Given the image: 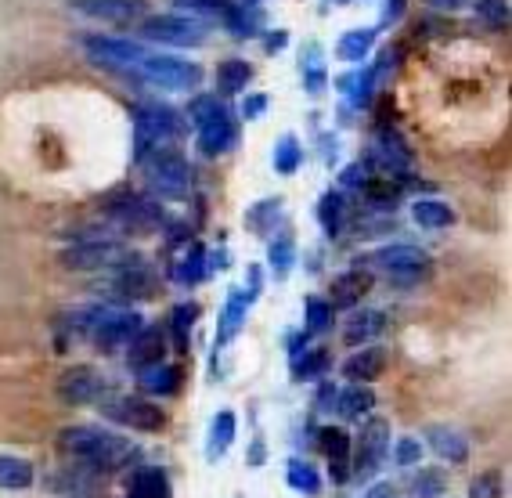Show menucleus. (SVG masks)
Here are the masks:
<instances>
[{"mask_svg":"<svg viewBox=\"0 0 512 498\" xmlns=\"http://www.w3.org/2000/svg\"><path fill=\"white\" fill-rule=\"evenodd\" d=\"M202 275H206V249L195 242V246H188V253L174 264V278L184 282V286H195Z\"/></svg>","mask_w":512,"mask_h":498,"instance_id":"obj_32","label":"nucleus"},{"mask_svg":"<svg viewBox=\"0 0 512 498\" xmlns=\"http://www.w3.org/2000/svg\"><path fill=\"white\" fill-rule=\"evenodd\" d=\"M430 444H433V452H437L444 462H466L469 459L466 434L448 430V426H433V430H430Z\"/></svg>","mask_w":512,"mask_h":498,"instance_id":"obj_24","label":"nucleus"},{"mask_svg":"<svg viewBox=\"0 0 512 498\" xmlns=\"http://www.w3.org/2000/svg\"><path fill=\"white\" fill-rule=\"evenodd\" d=\"M444 491H448V477H444V470H419L412 480V488H408V495L412 498H444Z\"/></svg>","mask_w":512,"mask_h":498,"instance_id":"obj_34","label":"nucleus"},{"mask_svg":"<svg viewBox=\"0 0 512 498\" xmlns=\"http://www.w3.org/2000/svg\"><path fill=\"white\" fill-rule=\"evenodd\" d=\"M141 376H138V383H141V390L145 394H152V397H170V394H177V387H181V369L177 365H148V369H138Z\"/></svg>","mask_w":512,"mask_h":498,"instance_id":"obj_22","label":"nucleus"},{"mask_svg":"<svg viewBox=\"0 0 512 498\" xmlns=\"http://www.w3.org/2000/svg\"><path fill=\"white\" fill-rule=\"evenodd\" d=\"M285 480H289V488L303 491V495H318V491H321V477H318V470H314L311 462H289V473H285Z\"/></svg>","mask_w":512,"mask_h":498,"instance_id":"obj_39","label":"nucleus"},{"mask_svg":"<svg viewBox=\"0 0 512 498\" xmlns=\"http://www.w3.org/2000/svg\"><path fill=\"white\" fill-rule=\"evenodd\" d=\"M33 488V466L19 455H0V491Z\"/></svg>","mask_w":512,"mask_h":498,"instance_id":"obj_27","label":"nucleus"},{"mask_svg":"<svg viewBox=\"0 0 512 498\" xmlns=\"http://www.w3.org/2000/svg\"><path fill=\"white\" fill-rule=\"evenodd\" d=\"M224 112V105L213 98V94H195L192 102H188V120L195 123V127H202V123H210L213 116H220Z\"/></svg>","mask_w":512,"mask_h":498,"instance_id":"obj_44","label":"nucleus"},{"mask_svg":"<svg viewBox=\"0 0 512 498\" xmlns=\"http://www.w3.org/2000/svg\"><path fill=\"white\" fill-rule=\"evenodd\" d=\"M368 264L401 289H412L430 278V253L412 246V242H394V246L375 249L372 257H368Z\"/></svg>","mask_w":512,"mask_h":498,"instance_id":"obj_4","label":"nucleus"},{"mask_svg":"<svg viewBox=\"0 0 512 498\" xmlns=\"http://www.w3.org/2000/svg\"><path fill=\"white\" fill-rule=\"evenodd\" d=\"M336 408L343 419H361L375 408V394L368 390V383H350L347 390L336 394Z\"/></svg>","mask_w":512,"mask_h":498,"instance_id":"obj_25","label":"nucleus"},{"mask_svg":"<svg viewBox=\"0 0 512 498\" xmlns=\"http://www.w3.org/2000/svg\"><path fill=\"white\" fill-rule=\"evenodd\" d=\"M231 441H235V415L220 412L217 419H213V430H210V459L224 455V448H228Z\"/></svg>","mask_w":512,"mask_h":498,"instance_id":"obj_41","label":"nucleus"},{"mask_svg":"<svg viewBox=\"0 0 512 498\" xmlns=\"http://www.w3.org/2000/svg\"><path fill=\"white\" fill-rule=\"evenodd\" d=\"M278 221H282V199H264L260 206L249 210V228H253L256 235H267Z\"/></svg>","mask_w":512,"mask_h":498,"instance_id":"obj_38","label":"nucleus"},{"mask_svg":"<svg viewBox=\"0 0 512 498\" xmlns=\"http://www.w3.org/2000/svg\"><path fill=\"white\" fill-rule=\"evenodd\" d=\"M145 40H156V44H166V47H202L206 44V26L188 15H145L138 22Z\"/></svg>","mask_w":512,"mask_h":498,"instance_id":"obj_9","label":"nucleus"},{"mask_svg":"<svg viewBox=\"0 0 512 498\" xmlns=\"http://www.w3.org/2000/svg\"><path fill=\"white\" fill-rule=\"evenodd\" d=\"M83 55L91 58L98 69H109V73L123 76L130 80L134 69L141 65V58L148 55V47L138 44V40H127V37H101V33H87L80 37Z\"/></svg>","mask_w":512,"mask_h":498,"instance_id":"obj_6","label":"nucleus"},{"mask_svg":"<svg viewBox=\"0 0 512 498\" xmlns=\"http://www.w3.org/2000/svg\"><path fill=\"white\" fill-rule=\"evenodd\" d=\"M62 448L76 459L91 462L94 470H119V466H127L138 448L127 441V437L109 434V430H98V426H69L62 430Z\"/></svg>","mask_w":512,"mask_h":498,"instance_id":"obj_1","label":"nucleus"},{"mask_svg":"<svg viewBox=\"0 0 512 498\" xmlns=\"http://www.w3.org/2000/svg\"><path fill=\"white\" fill-rule=\"evenodd\" d=\"M235 141H238V127H235V120H231V112H220V116H213L210 123L199 127L202 156H224V152L235 148Z\"/></svg>","mask_w":512,"mask_h":498,"instance_id":"obj_17","label":"nucleus"},{"mask_svg":"<svg viewBox=\"0 0 512 498\" xmlns=\"http://www.w3.org/2000/svg\"><path fill=\"white\" fill-rule=\"evenodd\" d=\"M365 498H397V488H394V484H375Z\"/></svg>","mask_w":512,"mask_h":498,"instance_id":"obj_51","label":"nucleus"},{"mask_svg":"<svg viewBox=\"0 0 512 498\" xmlns=\"http://www.w3.org/2000/svg\"><path fill=\"white\" fill-rule=\"evenodd\" d=\"M386 448H390V423L386 419H368L357 434V462H354V477L368 480L379 462L386 459Z\"/></svg>","mask_w":512,"mask_h":498,"instance_id":"obj_12","label":"nucleus"},{"mask_svg":"<svg viewBox=\"0 0 512 498\" xmlns=\"http://www.w3.org/2000/svg\"><path fill=\"white\" fill-rule=\"evenodd\" d=\"M368 289H372V275L354 268V271H347V275H339L336 282H332L329 304L332 307H354Z\"/></svg>","mask_w":512,"mask_h":498,"instance_id":"obj_21","label":"nucleus"},{"mask_svg":"<svg viewBox=\"0 0 512 498\" xmlns=\"http://www.w3.org/2000/svg\"><path fill=\"white\" fill-rule=\"evenodd\" d=\"M383 329H386L383 311H357V314H350L347 325H343V343H347V347H365V343H372Z\"/></svg>","mask_w":512,"mask_h":498,"instance_id":"obj_20","label":"nucleus"},{"mask_svg":"<svg viewBox=\"0 0 512 498\" xmlns=\"http://www.w3.org/2000/svg\"><path fill=\"white\" fill-rule=\"evenodd\" d=\"M105 415H109L112 423L141 430V434L163 430V423H166V412L156 401H148V397H112L109 405H105Z\"/></svg>","mask_w":512,"mask_h":498,"instance_id":"obj_11","label":"nucleus"},{"mask_svg":"<svg viewBox=\"0 0 512 498\" xmlns=\"http://www.w3.org/2000/svg\"><path fill=\"white\" fill-rule=\"evenodd\" d=\"M231 0H174V8H181L184 15H224Z\"/></svg>","mask_w":512,"mask_h":498,"instance_id":"obj_46","label":"nucleus"},{"mask_svg":"<svg viewBox=\"0 0 512 498\" xmlns=\"http://www.w3.org/2000/svg\"><path fill=\"white\" fill-rule=\"evenodd\" d=\"M329 325H332V304L311 296V300H307V332L318 336V332H329Z\"/></svg>","mask_w":512,"mask_h":498,"instance_id":"obj_45","label":"nucleus"},{"mask_svg":"<svg viewBox=\"0 0 512 498\" xmlns=\"http://www.w3.org/2000/svg\"><path fill=\"white\" fill-rule=\"evenodd\" d=\"M375 152L383 159V170H394L397 177H408V170H412V148L404 145V138L397 130H379L375 134Z\"/></svg>","mask_w":512,"mask_h":498,"instance_id":"obj_18","label":"nucleus"},{"mask_svg":"<svg viewBox=\"0 0 512 498\" xmlns=\"http://www.w3.org/2000/svg\"><path fill=\"white\" fill-rule=\"evenodd\" d=\"M271 268H275V275H285V271L293 268V239L271 242Z\"/></svg>","mask_w":512,"mask_h":498,"instance_id":"obj_47","label":"nucleus"},{"mask_svg":"<svg viewBox=\"0 0 512 498\" xmlns=\"http://www.w3.org/2000/svg\"><path fill=\"white\" fill-rule=\"evenodd\" d=\"M166 354V340L159 329H141L134 340L127 343V361L134 369H148V365H159Z\"/></svg>","mask_w":512,"mask_h":498,"instance_id":"obj_19","label":"nucleus"},{"mask_svg":"<svg viewBox=\"0 0 512 498\" xmlns=\"http://www.w3.org/2000/svg\"><path fill=\"white\" fill-rule=\"evenodd\" d=\"M466 498H505V477L498 470H487L480 477H473Z\"/></svg>","mask_w":512,"mask_h":498,"instance_id":"obj_43","label":"nucleus"},{"mask_svg":"<svg viewBox=\"0 0 512 498\" xmlns=\"http://www.w3.org/2000/svg\"><path fill=\"white\" fill-rule=\"evenodd\" d=\"M224 26H228L231 37H253L256 29L264 26V19H260V11H256L253 4H228Z\"/></svg>","mask_w":512,"mask_h":498,"instance_id":"obj_28","label":"nucleus"},{"mask_svg":"<svg viewBox=\"0 0 512 498\" xmlns=\"http://www.w3.org/2000/svg\"><path fill=\"white\" fill-rule=\"evenodd\" d=\"M476 19L487 29L509 26V0H476Z\"/></svg>","mask_w":512,"mask_h":498,"instance_id":"obj_42","label":"nucleus"},{"mask_svg":"<svg viewBox=\"0 0 512 498\" xmlns=\"http://www.w3.org/2000/svg\"><path fill=\"white\" fill-rule=\"evenodd\" d=\"M343 210H347V203L339 199L336 192H325L318 203V221L321 228L329 231V235H339V228H343Z\"/></svg>","mask_w":512,"mask_h":498,"instance_id":"obj_37","label":"nucleus"},{"mask_svg":"<svg viewBox=\"0 0 512 498\" xmlns=\"http://www.w3.org/2000/svg\"><path fill=\"white\" fill-rule=\"evenodd\" d=\"M332 358L325 347H311V351H300V358L293 361V379L296 383H311V379H321L329 372Z\"/></svg>","mask_w":512,"mask_h":498,"instance_id":"obj_29","label":"nucleus"},{"mask_svg":"<svg viewBox=\"0 0 512 498\" xmlns=\"http://www.w3.org/2000/svg\"><path fill=\"white\" fill-rule=\"evenodd\" d=\"M69 8L83 19L109 26H138L145 19V0H69Z\"/></svg>","mask_w":512,"mask_h":498,"instance_id":"obj_13","label":"nucleus"},{"mask_svg":"<svg viewBox=\"0 0 512 498\" xmlns=\"http://www.w3.org/2000/svg\"><path fill=\"white\" fill-rule=\"evenodd\" d=\"M249 80H253V65L242 58H228L217 65V87L224 94H238L242 87H249Z\"/></svg>","mask_w":512,"mask_h":498,"instance_id":"obj_30","label":"nucleus"},{"mask_svg":"<svg viewBox=\"0 0 512 498\" xmlns=\"http://www.w3.org/2000/svg\"><path fill=\"white\" fill-rule=\"evenodd\" d=\"M321 452L329 455V462H347L350 459V434L339 430V426H325L318 437Z\"/></svg>","mask_w":512,"mask_h":498,"instance_id":"obj_36","label":"nucleus"},{"mask_svg":"<svg viewBox=\"0 0 512 498\" xmlns=\"http://www.w3.org/2000/svg\"><path fill=\"white\" fill-rule=\"evenodd\" d=\"M141 166H145L148 188L156 195H163V199H184L188 188H192V166H188V159H184L174 145L148 152V156L141 159Z\"/></svg>","mask_w":512,"mask_h":498,"instance_id":"obj_5","label":"nucleus"},{"mask_svg":"<svg viewBox=\"0 0 512 498\" xmlns=\"http://www.w3.org/2000/svg\"><path fill=\"white\" fill-rule=\"evenodd\" d=\"M184 138V116L166 102H141L134 109V141L138 159H145L156 148H170Z\"/></svg>","mask_w":512,"mask_h":498,"instance_id":"obj_2","label":"nucleus"},{"mask_svg":"<svg viewBox=\"0 0 512 498\" xmlns=\"http://www.w3.org/2000/svg\"><path fill=\"white\" fill-rule=\"evenodd\" d=\"M372 44H375V29H350V33H343L336 44V58L339 62H365L368 55H372Z\"/></svg>","mask_w":512,"mask_h":498,"instance_id":"obj_26","label":"nucleus"},{"mask_svg":"<svg viewBox=\"0 0 512 498\" xmlns=\"http://www.w3.org/2000/svg\"><path fill=\"white\" fill-rule=\"evenodd\" d=\"M412 221L426 231H444L455 224V210H451V203H444V199H415Z\"/></svg>","mask_w":512,"mask_h":498,"instance_id":"obj_23","label":"nucleus"},{"mask_svg":"<svg viewBox=\"0 0 512 498\" xmlns=\"http://www.w3.org/2000/svg\"><path fill=\"white\" fill-rule=\"evenodd\" d=\"M336 4H347V0H336Z\"/></svg>","mask_w":512,"mask_h":498,"instance_id":"obj_54","label":"nucleus"},{"mask_svg":"<svg viewBox=\"0 0 512 498\" xmlns=\"http://www.w3.org/2000/svg\"><path fill=\"white\" fill-rule=\"evenodd\" d=\"M249 300L253 296H242V293H231L228 304H224V314H220V343H228L242 325H246V311H249Z\"/></svg>","mask_w":512,"mask_h":498,"instance_id":"obj_31","label":"nucleus"},{"mask_svg":"<svg viewBox=\"0 0 512 498\" xmlns=\"http://www.w3.org/2000/svg\"><path fill=\"white\" fill-rule=\"evenodd\" d=\"M368 181H372V174H368L365 163H350L347 170H343V185L347 188H365Z\"/></svg>","mask_w":512,"mask_h":498,"instance_id":"obj_49","label":"nucleus"},{"mask_svg":"<svg viewBox=\"0 0 512 498\" xmlns=\"http://www.w3.org/2000/svg\"><path fill=\"white\" fill-rule=\"evenodd\" d=\"M130 498H170V484H166L163 470H141L134 477V495Z\"/></svg>","mask_w":512,"mask_h":498,"instance_id":"obj_40","label":"nucleus"},{"mask_svg":"<svg viewBox=\"0 0 512 498\" xmlns=\"http://www.w3.org/2000/svg\"><path fill=\"white\" fill-rule=\"evenodd\" d=\"M242 4H256V0H242Z\"/></svg>","mask_w":512,"mask_h":498,"instance_id":"obj_53","label":"nucleus"},{"mask_svg":"<svg viewBox=\"0 0 512 498\" xmlns=\"http://www.w3.org/2000/svg\"><path fill=\"white\" fill-rule=\"evenodd\" d=\"M109 217L123 231H134V235H148L163 224V210H159L152 199H141V195H127V199H116L109 206Z\"/></svg>","mask_w":512,"mask_h":498,"instance_id":"obj_14","label":"nucleus"},{"mask_svg":"<svg viewBox=\"0 0 512 498\" xmlns=\"http://www.w3.org/2000/svg\"><path fill=\"white\" fill-rule=\"evenodd\" d=\"M394 459H397V466H415V462L422 459V444L415 441V437H404V441H397Z\"/></svg>","mask_w":512,"mask_h":498,"instance_id":"obj_48","label":"nucleus"},{"mask_svg":"<svg viewBox=\"0 0 512 498\" xmlns=\"http://www.w3.org/2000/svg\"><path fill=\"white\" fill-rule=\"evenodd\" d=\"M267 105H271L267 94H249L246 102H242V116L246 120H260V112H267Z\"/></svg>","mask_w":512,"mask_h":498,"instance_id":"obj_50","label":"nucleus"},{"mask_svg":"<svg viewBox=\"0 0 512 498\" xmlns=\"http://www.w3.org/2000/svg\"><path fill=\"white\" fill-rule=\"evenodd\" d=\"M199 318V304H177L170 311V325H174V340H177V351H188V336H192V325Z\"/></svg>","mask_w":512,"mask_h":498,"instance_id":"obj_35","label":"nucleus"},{"mask_svg":"<svg viewBox=\"0 0 512 498\" xmlns=\"http://www.w3.org/2000/svg\"><path fill=\"white\" fill-rule=\"evenodd\" d=\"M426 4H433V8H440V11H458V8H466L469 0H426Z\"/></svg>","mask_w":512,"mask_h":498,"instance_id":"obj_52","label":"nucleus"},{"mask_svg":"<svg viewBox=\"0 0 512 498\" xmlns=\"http://www.w3.org/2000/svg\"><path fill=\"white\" fill-rule=\"evenodd\" d=\"M202 80H206V73H202L199 62L174 58V55H156V51H148L138 69H134V76H130V83L156 87V91H195V87H202Z\"/></svg>","mask_w":512,"mask_h":498,"instance_id":"obj_3","label":"nucleus"},{"mask_svg":"<svg viewBox=\"0 0 512 498\" xmlns=\"http://www.w3.org/2000/svg\"><path fill=\"white\" fill-rule=\"evenodd\" d=\"M58 401L62 405H94L101 397L109 394V379L101 369H91V365H73L58 376Z\"/></svg>","mask_w":512,"mask_h":498,"instance_id":"obj_10","label":"nucleus"},{"mask_svg":"<svg viewBox=\"0 0 512 498\" xmlns=\"http://www.w3.org/2000/svg\"><path fill=\"white\" fill-rule=\"evenodd\" d=\"M62 268L65 271H109V268H123L130 260H138L123 242L112 239H87L76 242V246L62 249Z\"/></svg>","mask_w":512,"mask_h":498,"instance_id":"obj_7","label":"nucleus"},{"mask_svg":"<svg viewBox=\"0 0 512 498\" xmlns=\"http://www.w3.org/2000/svg\"><path fill=\"white\" fill-rule=\"evenodd\" d=\"M141 329H145V322H141L138 311H105V307H98L91 329H87V340H91L98 351H119V347H127Z\"/></svg>","mask_w":512,"mask_h":498,"instance_id":"obj_8","label":"nucleus"},{"mask_svg":"<svg viewBox=\"0 0 512 498\" xmlns=\"http://www.w3.org/2000/svg\"><path fill=\"white\" fill-rule=\"evenodd\" d=\"M112 289H116V296H123V300H148V296H156L159 282L145 264L130 260V264H123L119 275L112 278Z\"/></svg>","mask_w":512,"mask_h":498,"instance_id":"obj_16","label":"nucleus"},{"mask_svg":"<svg viewBox=\"0 0 512 498\" xmlns=\"http://www.w3.org/2000/svg\"><path fill=\"white\" fill-rule=\"evenodd\" d=\"M386 347L383 343H365L361 351H354L347 361H343V376L350 379V383H375V379L386 372Z\"/></svg>","mask_w":512,"mask_h":498,"instance_id":"obj_15","label":"nucleus"},{"mask_svg":"<svg viewBox=\"0 0 512 498\" xmlns=\"http://www.w3.org/2000/svg\"><path fill=\"white\" fill-rule=\"evenodd\" d=\"M300 159H303L300 138H296V134H282L278 145H275V170L282 177L296 174V170H300Z\"/></svg>","mask_w":512,"mask_h":498,"instance_id":"obj_33","label":"nucleus"}]
</instances>
